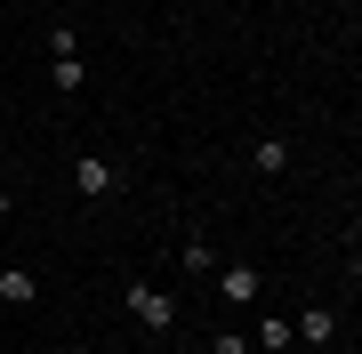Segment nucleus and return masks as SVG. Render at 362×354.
Masks as SVG:
<instances>
[{
  "mask_svg": "<svg viewBox=\"0 0 362 354\" xmlns=\"http://www.w3.org/2000/svg\"><path fill=\"white\" fill-rule=\"evenodd\" d=\"M298 330H306V338H314V346H322V338H330V330H338V314H330V306H306V314H298Z\"/></svg>",
  "mask_w": 362,
  "mask_h": 354,
  "instance_id": "6",
  "label": "nucleus"
},
{
  "mask_svg": "<svg viewBox=\"0 0 362 354\" xmlns=\"http://www.w3.org/2000/svg\"><path fill=\"white\" fill-rule=\"evenodd\" d=\"M354 282H362V258H354Z\"/></svg>",
  "mask_w": 362,
  "mask_h": 354,
  "instance_id": "10",
  "label": "nucleus"
},
{
  "mask_svg": "<svg viewBox=\"0 0 362 354\" xmlns=\"http://www.w3.org/2000/svg\"><path fill=\"white\" fill-rule=\"evenodd\" d=\"M129 314H137L145 330H169V322H177V306H169L153 282H137V290H129Z\"/></svg>",
  "mask_w": 362,
  "mask_h": 354,
  "instance_id": "1",
  "label": "nucleus"
},
{
  "mask_svg": "<svg viewBox=\"0 0 362 354\" xmlns=\"http://www.w3.org/2000/svg\"><path fill=\"white\" fill-rule=\"evenodd\" d=\"M33 290H40V282L25 274V266H8V274H0V298H8V306H33Z\"/></svg>",
  "mask_w": 362,
  "mask_h": 354,
  "instance_id": "5",
  "label": "nucleus"
},
{
  "mask_svg": "<svg viewBox=\"0 0 362 354\" xmlns=\"http://www.w3.org/2000/svg\"><path fill=\"white\" fill-rule=\"evenodd\" d=\"M177 258H185V274H209V266H218V249H209V242H185Z\"/></svg>",
  "mask_w": 362,
  "mask_h": 354,
  "instance_id": "8",
  "label": "nucleus"
},
{
  "mask_svg": "<svg viewBox=\"0 0 362 354\" xmlns=\"http://www.w3.org/2000/svg\"><path fill=\"white\" fill-rule=\"evenodd\" d=\"M218 290H226L233 306H242V298H258V266H226V274H218Z\"/></svg>",
  "mask_w": 362,
  "mask_h": 354,
  "instance_id": "4",
  "label": "nucleus"
},
{
  "mask_svg": "<svg viewBox=\"0 0 362 354\" xmlns=\"http://www.w3.org/2000/svg\"><path fill=\"white\" fill-rule=\"evenodd\" d=\"M0 218H8V194H0Z\"/></svg>",
  "mask_w": 362,
  "mask_h": 354,
  "instance_id": "9",
  "label": "nucleus"
},
{
  "mask_svg": "<svg viewBox=\"0 0 362 354\" xmlns=\"http://www.w3.org/2000/svg\"><path fill=\"white\" fill-rule=\"evenodd\" d=\"M73 185H81L89 201H97V194H113V170H105V153H81V161H73Z\"/></svg>",
  "mask_w": 362,
  "mask_h": 354,
  "instance_id": "2",
  "label": "nucleus"
},
{
  "mask_svg": "<svg viewBox=\"0 0 362 354\" xmlns=\"http://www.w3.org/2000/svg\"><path fill=\"white\" fill-rule=\"evenodd\" d=\"M258 170H266V177L290 170V145H282V137H258Z\"/></svg>",
  "mask_w": 362,
  "mask_h": 354,
  "instance_id": "7",
  "label": "nucleus"
},
{
  "mask_svg": "<svg viewBox=\"0 0 362 354\" xmlns=\"http://www.w3.org/2000/svg\"><path fill=\"white\" fill-rule=\"evenodd\" d=\"M49 49H57V89H81V40H73V33H57Z\"/></svg>",
  "mask_w": 362,
  "mask_h": 354,
  "instance_id": "3",
  "label": "nucleus"
}]
</instances>
